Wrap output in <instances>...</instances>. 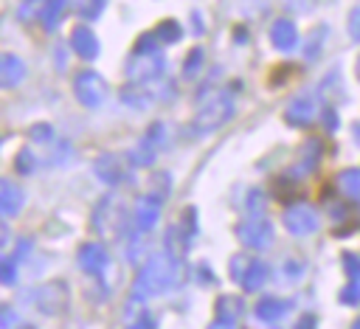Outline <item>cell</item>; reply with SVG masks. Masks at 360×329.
<instances>
[{
	"label": "cell",
	"instance_id": "cell-11",
	"mask_svg": "<svg viewBox=\"0 0 360 329\" xmlns=\"http://www.w3.org/2000/svg\"><path fill=\"white\" fill-rule=\"evenodd\" d=\"M110 264V256H107V247L101 242H84L79 247V267L90 276H101Z\"/></svg>",
	"mask_w": 360,
	"mask_h": 329
},
{
	"label": "cell",
	"instance_id": "cell-13",
	"mask_svg": "<svg viewBox=\"0 0 360 329\" xmlns=\"http://www.w3.org/2000/svg\"><path fill=\"white\" fill-rule=\"evenodd\" d=\"M160 197L155 194H143L135 205V228L138 231H152L158 225V217H160Z\"/></svg>",
	"mask_w": 360,
	"mask_h": 329
},
{
	"label": "cell",
	"instance_id": "cell-45",
	"mask_svg": "<svg viewBox=\"0 0 360 329\" xmlns=\"http://www.w3.org/2000/svg\"><path fill=\"white\" fill-rule=\"evenodd\" d=\"M352 329H360V318H357V321H354V323H352Z\"/></svg>",
	"mask_w": 360,
	"mask_h": 329
},
{
	"label": "cell",
	"instance_id": "cell-9",
	"mask_svg": "<svg viewBox=\"0 0 360 329\" xmlns=\"http://www.w3.org/2000/svg\"><path fill=\"white\" fill-rule=\"evenodd\" d=\"M34 304H37L39 312L56 315V312L68 304V290H65V284H62V281H51V284H45V287H39V290L34 292Z\"/></svg>",
	"mask_w": 360,
	"mask_h": 329
},
{
	"label": "cell",
	"instance_id": "cell-18",
	"mask_svg": "<svg viewBox=\"0 0 360 329\" xmlns=\"http://www.w3.org/2000/svg\"><path fill=\"white\" fill-rule=\"evenodd\" d=\"M25 202L22 188H17L11 180H0V211L3 217H14Z\"/></svg>",
	"mask_w": 360,
	"mask_h": 329
},
{
	"label": "cell",
	"instance_id": "cell-44",
	"mask_svg": "<svg viewBox=\"0 0 360 329\" xmlns=\"http://www.w3.org/2000/svg\"><path fill=\"white\" fill-rule=\"evenodd\" d=\"M354 138H357V141H360V124H357V129H354Z\"/></svg>",
	"mask_w": 360,
	"mask_h": 329
},
{
	"label": "cell",
	"instance_id": "cell-2",
	"mask_svg": "<svg viewBox=\"0 0 360 329\" xmlns=\"http://www.w3.org/2000/svg\"><path fill=\"white\" fill-rule=\"evenodd\" d=\"M233 115V96L231 90H217L211 93L194 112L191 118V132L194 135H211L217 132L219 127H225Z\"/></svg>",
	"mask_w": 360,
	"mask_h": 329
},
{
	"label": "cell",
	"instance_id": "cell-28",
	"mask_svg": "<svg viewBox=\"0 0 360 329\" xmlns=\"http://www.w3.org/2000/svg\"><path fill=\"white\" fill-rule=\"evenodd\" d=\"M158 37H155V31L152 34H141V39L135 42V48H132V53H138V56H143V53H158Z\"/></svg>",
	"mask_w": 360,
	"mask_h": 329
},
{
	"label": "cell",
	"instance_id": "cell-34",
	"mask_svg": "<svg viewBox=\"0 0 360 329\" xmlns=\"http://www.w3.org/2000/svg\"><path fill=\"white\" fill-rule=\"evenodd\" d=\"M245 205H248V214H264V194H262L259 188H253V191L248 194Z\"/></svg>",
	"mask_w": 360,
	"mask_h": 329
},
{
	"label": "cell",
	"instance_id": "cell-25",
	"mask_svg": "<svg viewBox=\"0 0 360 329\" xmlns=\"http://www.w3.org/2000/svg\"><path fill=\"white\" fill-rule=\"evenodd\" d=\"M155 37H158L160 42H166V45L177 42V39H180V22H177V20H163V22H158Z\"/></svg>",
	"mask_w": 360,
	"mask_h": 329
},
{
	"label": "cell",
	"instance_id": "cell-15",
	"mask_svg": "<svg viewBox=\"0 0 360 329\" xmlns=\"http://www.w3.org/2000/svg\"><path fill=\"white\" fill-rule=\"evenodd\" d=\"M22 79H25V65H22V59L14 56V53H3V56H0V87H3V90H11V87H17Z\"/></svg>",
	"mask_w": 360,
	"mask_h": 329
},
{
	"label": "cell",
	"instance_id": "cell-1",
	"mask_svg": "<svg viewBox=\"0 0 360 329\" xmlns=\"http://www.w3.org/2000/svg\"><path fill=\"white\" fill-rule=\"evenodd\" d=\"M174 273H177V259L172 250H163V253H155L146 259V264L141 267L138 278H135V287H132V298H152V295H160L169 290V284L174 281Z\"/></svg>",
	"mask_w": 360,
	"mask_h": 329
},
{
	"label": "cell",
	"instance_id": "cell-36",
	"mask_svg": "<svg viewBox=\"0 0 360 329\" xmlns=\"http://www.w3.org/2000/svg\"><path fill=\"white\" fill-rule=\"evenodd\" d=\"M349 37L360 42V8H352L349 14Z\"/></svg>",
	"mask_w": 360,
	"mask_h": 329
},
{
	"label": "cell",
	"instance_id": "cell-31",
	"mask_svg": "<svg viewBox=\"0 0 360 329\" xmlns=\"http://www.w3.org/2000/svg\"><path fill=\"white\" fill-rule=\"evenodd\" d=\"M104 3H107V0H79V6H76V8H79V14H82V17H90V20H96V17L101 14Z\"/></svg>",
	"mask_w": 360,
	"mask_h": 329
},
{
	"label": "cell",
	"instance_id": "cell-21",
	"mask_svg": "<svg viewBox=\"0 0 360 329\" xmlns=\"http://www.w3.org/2000/svg\"><path fill=\"white\" fill-rule=\"evenodd\" d=\"M239 315H242V298H236V295H222V298L217 301V321L233 323Z\"/></svg>",
	"mask_w": 360,
	"mask_h": 329
},
{
	"label": "cell",
	"instance_id": "cell-17",
	"mask_svg": "<svg viewBox=\"0 0 360 329\" xmlns=\"http://www.w3.org/2000/svg\"><path fill=\"white\" fill-rule=\"evenodd\" d=\"M70 48H73L82 59H96V56H98V39H96V34H93L90 28H84V25L73 28V34H70Z\"/></svg>",
	"mask_w": 360,
	"mask_h": 329
},
{
	"label": "cell",
	"instance_id": "cell-20",
	"mask_svg": "<svg viewBox=\"0 0 360 329\" xmlns=\"http://www.w3.org/2000/svg\"><path fill=\"white\" fill-rule=\"evenodd\" d=\"M287 307H290L287 301H281V298H276V295H264V298L256 304L253 312H256L259 321H264V323H276V321L287 312Z\"/></svg>",
	"mask_w": 360,
	"mask_h": 329
},
{
	"label": "cell",
	"instance_id": "cell-23",
	"mask_svg": "<svg viewBox=\"0 0 360 329\" xmlns=\"http://www.w3.org/2000/svg\"><path fill=\"white\" fill-rule=\"evenodd\" d=\"M45 6H48V0H20V6H17V20H20V22H31V20L42 17Z\"/></svg>",
	"mask_w": 360,
	"mask_h": 329
},
{
	"label": "cell",
	"instance_id": "cell-5",
	"mask_svg": "<svg viewBox=\"0 0 360 329\" xmlns=\"http://www.w3.org/2000/svg\"><path fill=\"white\" fill-rule=\"evenodd\" d=\"M166 70V59L160 53H132V59L127 62V79L132 84H155Z\"/></svg>",
	"mask_w": 360,
	"mask_h": 329
},
{
	"label": "cell",
	"instance_id": "cell-27",
	"mask_svg": "<svg viewBox=\"0 0 360 329\" xmlns=\"http://www.w3.org/2000/svg\"><path fill=\"white\" fill-rule=\"evenodd\" d=\"M318 155H321V146H318V141H309L307 146H304V155H301V166H298V177L301 174H307L309 169H315V163H318Z\"/></svg>",
	"mask_w": 360,
	"mask_h": 329
},
{
	"label": "cell",
	"instance_id": "cell-37",
	"mask_svg": "<svg viewBox=\"0 0 360 329\" xmlns=\"http://www.w3.org/2000/svg\"><path fill=\"white\" fill-rule=\"evenodd\" d=\"M127 329H158V323H155V318H152V315H141V318L129 321V323H127Z\"/></svg>",
	"mask_w": 360,
	"mask_h": 329
},
{
	"label": "cell",
	"instance_id": "cell-42",
	"mask_svg": "<svg viewBox=\"0 0 360 329\" xmlns=\"http://www.w3.org/2000/svg\"><path fill=\"white\" fill-rule=\"evenodd\" d=\"M208 329H233V323H228V321H214Z\"/></svg>",
	"mask_w": 360,
	"mask_h": 329
},
{
	"label": "cell",
	"instance_id": "cell-3",
	"mask_svg": "<svg viewBox=\"0 0 360 329\" xmlns=\"http://www.w3.org/2000/svg\"><path fill=\"white\" fill-rule=\"evenodd\" d=\"M236 236L250 250H267L273 245V222L264 214H248L236 225Z\"/></svg>",
	"mask_w": 360,
	"mask_h": 329
},
{
	"label": "cell",
	"instance_id": "cell-26",
	"mask_svg": "<svg viewBox=\"0 0 360 329\" xmlns=\"http://www.w3.org/2000/svg\"><path fill=\"white\" fill-rule=\"evenodd\" d=\"M202 59H205V51L202 48H191L188 56H186V62H183V76L186 79H194L200 73V67H202Z\"/></svg>",
	"mask_w": 360,
	"mask_h": 329
},
{
	"label": "cell",
	"instance_id": "cell-4",
	"mask_svg": "<svg viewBox=\"0 0 360 329\" xmlns=\"http://www.w3.org/2000/svg\"><path fill=\"white\" fill-rule=\"evenodd\" d=\"M73 93H76L82 107L98 110L104 104V98H107V84L96 70H79L76 79H73Z\"/></svg>",
	"mask_w": 360,
	"mask_h": 329
},
{
	"label": "cell",
	"instance_id": "cell-22",
	"mask_svg": "<svg viewBox=\"0 0 360 329\" xmlns=\"http://www.w3.org/2000/svg\"><path fill=\"white\" fill-rule=\"evenodd\" d=\"M338 186H340V191H343L349 200L360 202V169H346V172H340Z\"/></svg>",
	"mask_w": 360,
	"mask_h": 329
},
{
	"label": "cell",
	"instance_id": "cell-46",
	"mask_svg": "<svg viewBox=\"0 0 360 329\" xmlns=\"http://www.w3.org/2000/svg\"><path fill=\"white\" fill-rule=\"evenodd\" d=\"M20 329H34V326H31V323H22V326H20Z\"/></svg>",
	"mask_w": 360,
	"mask_h": 329
},
{
	"label": "cell",
	"instance_id": "cell-32",
	"mask_svg": "<svg viewBox=\"0 0 360 329\" xmlns=\"http://www.w3.org/2000/svg\"><path fill=\"white\" fill-rule=\"evenodd\" d=\"M28 135H31V141H37V143H51V141H53V127H51V124H34Z\"/></svg>",
	"mask_w": 360,
	"mask_h": 329
},
{
	"label": "cell",
	"instance_id": "cell-47",
	"mask_svg": "<svg viewBox=\"0 0 360 329\" xmlns=\"http://www.w3.org/2000/svg\"><path fill=\"white\" fill-rule=\"evenodd\" d=\"M315 3H329V0H315Z\"/></svg>",
	"mask_w": 360,
	"mask_h": 329
},
{
	"label": "cell",
	"instance_id": "cell-35",
	"mask_svg": "<svg viewBox=\"0 0 360 329\" xmlns=\"http://www.w3.org/2000/svg\"><path fill=\"white\" fill-rule=\"evenodd\" d=\"M340 301L343 304H360V281H352L349 287L340 290Z\"/></svg>",
	"mask_w": 360,
	"mask_h": 329
},
{
	"label": "cell",
	"instance_id": "cell-30",
	"mask_svg": "<svg viewBox=\"0 0 360 329\" xmlns=\"http://www.w3.org/2000/svg\"><path fill=\"white\" fill-rule=\"evenodd\" d=\"M0 281L6 284V287H11L14 281H17V262L14 259H0Z\"/></svg>",
	"mask_w": 360,
	"mask_h": 329
},
{
	"label": "cell",
	"instance_id": "cell-40",
	"mask_svg": "<svg viewBox=\"0 0 360 329\" xmlns=\"http://www.w3.org/2000/svg\"><path fill=\"white\" fill-rule=\"evenodd\" d=\"M28 250H31V242H28V239H25V242H20V245H17V253H14V262H17V259H25V256H28Z\"/></svg>",
	"mask_w": 360,
	"mask_h": 329
},
{
	"label": "cell",
	"instance_id": "cell-29",
	"mask_svg": "<svg viewBox=\"0 0 360 329\" xmlns=\"http://www.w3.org/2000/svg\"><path fill=\"white\" fill-rule=\"evenodd\" d=\"M14 166H17L20 174H34V169H37V157H34V152H31V149H22V152L14 157Z\"/></svg>",
	"mask_w": 360,
	"mask_h": 329
},
{
	"label": "cell",
	"instance_id": "cell-43",
	"mask_svg": "<svg viewBox=\"0 0 360 329\" xmlns=\"http://www.w3.org/2000/svg\"><path fill=\"white\" fill-rule=\"evenodd\" d=\"M354 73H357V79H360V59H357V65H354Z\"/></svg>",
	"mask_w": 360,
	"mask_h": 329
},
{
	"label": "cell",
	"instance_id": "cell-14",
	"mask_svg": "<svg viewBox=\"0 0 360 329\" xmlns=\"http://www.w3.org/2000/svg\"><path fill=\"white\" fill-rule=\"evenodd\" d=\"M93 172H96V177H98L101 183H107V186H118V183L127 177L124 160H121L118 155H101V157L93 163Z\"/></svg>",
	"mask_w": 360,
	"mask_h": 329
},
{
	"label": "cell",
	"instance_id": "cell-39",
	"mask_svg": "<svg viewBox=\"0 0 360 329\" xmlns=\"http://www.w3.org/2000/svg\"><path fill=\"white\" fill-rule=\"evenodd\" d=\"M323 124H326V129L332 132V129H338V118H335V110H326L323 112Z\"/></svg>",
	"mask_w": 360,
	"mask_h": 329
},
{
	"label": "cell",
	"instance_id": "cell-7",
	"mask_svg": "<svg viewBox=\"0 0 360 329\" xmlns=\"http://www.w3.org/2000/svg\"><path fill=\"white\" fill-rule=\"evenodd\" d=\"M121 222H124V205L118 197H104L96 208V217H93V228L101 233V236H115L121 233Z\"/></svg>",
	"mask_w": 360,
	"mask_h": 329
},
{
	"label": "cell",
	"instance_id": "cell-19",
	"mask_svg": "<svg viewBox=\"0 0 360 329\" xmlns=\"http://www.w3.org/2000/svg\"><path fill=\"white\" fill-rule=\"evenodd\" d=\"M267 264L262 262V259H248V267H245V273H242V287L248 290V292H256V290H262V284L267 281Z\"/></svg>",
	"mask_w": 360,
	"mask_h": 329
},
{
	"label": "cell",
	"instance_id": "cell-12",
	"mask_svg": "<svg viewBox=\"0 0 360 329\" xmlns=\"http://www.w3.org/2000/svg\"><path fill=\"white\" fill-rule=\"evenodd\" d=\"M155 96H158V82L155 84H127L121 90V101L129 107V110H149L155 104Z\"/></svg>",
	"mask_w": 360,
	"mask_h": 329
},
{
	"label": "cell",
	"instance_id": "cell-6",
	"mask_svg": "<svg viewBox=\"0 0 360 329\" xmlns=\"http://www.w3.org/2000/svg\"><path fill=\"white\" fill-rule=\"evenodd\" d=\"M163 138H166V127H163L160 121L152 124V127L138 138V143L129 149V163H132V166H152L155 157H158V152H160V146H163Z\"/></svg>",
	"mask_w": 360,
	"mask_h": 329
},
{
	"label": "cell",
	"instance_id": "cell-41",
	"mask_svg": "<svg viewBox=\"0 0 360 329\" xmlns=\"http://www.w3.org/2000/svg\"><path fill=\"white\" fill-rule=\"evenodd\" d=\"M11 321H14V312L8 307H3V326L0 329H11Z\"/></svg>",
	"mask_w": 360,
	"mask_h": 329
},
{
	"label": "cell",
	"instance_id": "cell-10",
	"mask_svg": "<svg viewBox=\"0 0 360 329\" xmlns=\"http://www.w3.org/2000/svg\"><path fill=\"white\" fill-rule=\"evenodd\" d=\"M284 228L290 233H295V236H304V233L318 231V214H315V208H309V205H292V208H287Z\"/></svg>",
	"mask_w": 360,
	"mask_h": 329
},
{
	"label": "cell",
	"instance_id": "cell-24",
	"mask_svg": "<svg viewBox=\"0 0 360 329\" xmlns=\"http://www.w3.org/2000/svg\"><path fill=\"white\" fill-rule=\"evenodd\" d=\"M62 14H65V0H48V6H45V11H42V25L51 31V28H56L59 25V20H62Z\"/></svg>",
	"mask_w": 360,
	"mask_h": 329
},
{
	"label": "cell",
	"instance_id": "cell-8",
	"mask_svg": "<svg viewBox=\"0 0 360 329\" xmlns=\"http://www.w3.org/2000/svg\"><path fill=\"white\" fill-rule=\"evenodd\" d=\"M315 115H318V98H315L312 93L295 96V98L290 101V107L284 110V118H287V124H292V127H309V124L315 121Z\"/></svg>",
	"mask_w": 360,
	"mask_h": 329
},
{
	"label": "cell",
	"instance_id": "cell-38",
	"mask_svg": "<svg viewBox=\"0 0 360 329\" xmlns=\"http://www.w3.org/2000/svg\"><path fill=\"white\" fill-rule=\"evenodd\" d=\"M315 326H318L315 315H301V318H298V323H295V329H315Z\"/></svg>",
	"mask_w": 360,
	"mask_h": 329
},
{
	"label": "cell",
	"instance_id": "cell-33",
	"mask_svg": "<svg viewBox=\"0 0 360 329\" xmlns=\"http://www.w3.org/2000/svg\"><path fill=\"white\" fill-rule=\"evenodd\" d=\"M343 270L352 281H360V256L354 253H343Z\"/></svg>",
	"mask_w": 360,
	"mask_h": 329
},
{
	"label": "cell",
	"instance_id": "cell-16",
	"mask_svg": "<svg viewBox=\"0 0 360 329\" xmlns=\"http://www.w3.org/2000/svg\"><path fill=\"white\" fill-rule=\"evenodd\" d=\"M270 42L276 51H292L298 45V31L292 20H276L270 28Z\"/></svg>",
	"mask_w": 360,
	"mask_h": 329
}]
</instances>
